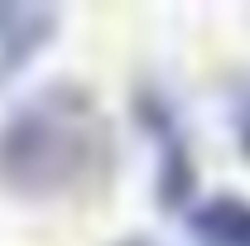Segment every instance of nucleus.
<instances>
[{"label": "nucleus", "instance_id": "f257e3e1", "mask_svg": "<svg viewBox=\"0 0 250 246\" xmlns=\"http://www.w3.org/2000/svg\"><path fill=\"white\" fill-rule=\"evenodd\" d=\"M106 159V121L87 87L48 82L20 97L0 121V184L24 198H58L92 184Z\"/></svg>", "mask_w": 250, "mask_h": 246}, {"label": "nucleus", "instance_id": "f03ea898", "mask_svg": "<svg viewBox=\"0 0 250 246\" xmlns=\"http://www.w3.org/2000/svg\"><path fill=\"white\" fill-rule=\"evenodd\" d=\"M188 222L207 246H250V203L246 198H231V193L197 198L188 208Z\"/></svg>", "mask_w": 250, "mask_h": 246}, {"label": "nucleus", "instance_id": "7ed1b4c3", "mask_svg": "<svg viewBox=\"0 0 250 246\" xmlns=\"http://www.w3.org/2000/svg\"><path fill=\"white\" fill-rule=\"evenodd\" d=\"M53 25H58V10H43V5H0V58H10V63L29 58L34 49L48 44Z\"/></svg>", "mask_w": 250, "mask_h": 246}, {"label": "nucleus", "instance_id": "20e7f679", "mask_svg": "<svg viewBox=\"0 0 250 246\" xmlns=\"http://www.w3.org/2000/svg\"><path fill=\"white\" fill-rule=\"evenodd\" d=\"M121 246H159V242H149V237H130V242H121Z\"/></svg>", "mask_w": 250, "mask_h": 246}]
</instances>
